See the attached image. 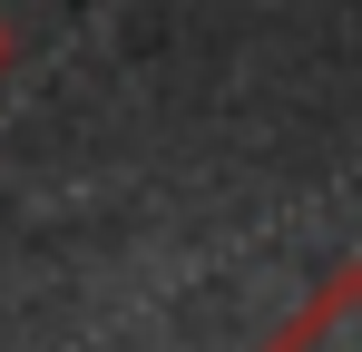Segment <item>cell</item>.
Returning a JSON list of instances; mask_svg holds the SVG:
<instances>
[{
	"label": "cell",
	"instance_id": "obj_1",
	"mask_svg": "<svg viewBox=\"0 0 362 352\" xmlns=\"http://www.w3.org/2000/svg\"><path fill=\"white\" fill-rule=\"evenodd\" d=\"M274 352H362V274H333V284L294 313V333Z\"/></svg>",
	"mask_w": 362,
	"mask_h": 352
}]
</instances>
